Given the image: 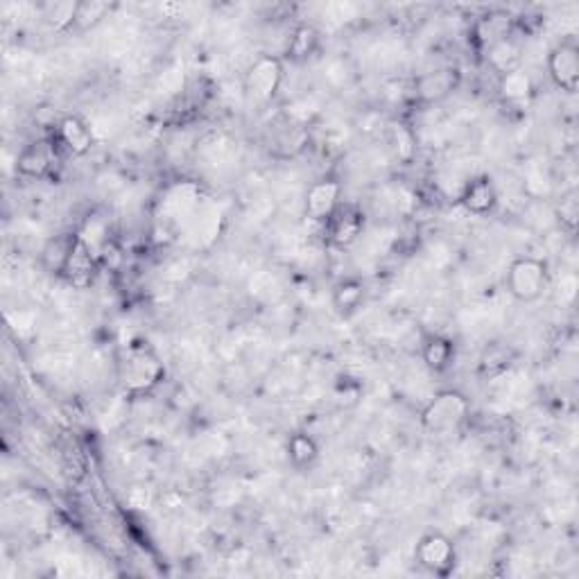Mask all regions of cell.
<instances>
[{
  "label": "cell",
  "mask_w": 579,
  "mask_h": 579,
  "mask_svg": "<svg viewBox=\"0 0 579 579\" xmlns=\"http://www.w3.org/2000/svg\"><path fill=\"white\" fill-rule=\"evenodd\" d=\"M367 285L358 276H347V279L337 281L331 295V304L340 315H351L365 304Z\"/></svg>",
  "instance_id": "13"
},
{
  "label": "cell",
  "mask_w": 579,
  "mask_h": 579,
  "mask_svg": "<svg viewBox=\"0 0 579 579\" xmlns=\"http://www.w3.org/2000/svg\"><path fill=\"white\" fill-rule=\"evenodd\" d=\"M414 559L423 570L444 577L455 568V543L442 532H428L423 534L417 548H414Z\"/></svg>",
  "instance_id": "6"
},
{
  "label": "cell",
  "mask_w": 579,
  "mask_h": 579,
  "mask_svg": "<svg viewBox=\"0 0 579 579\" xmlns=\"http://www.w3.org/2000/svg\"><path fill=\"white\" fill-rule=\"evenodd\" d=\"M285 451H288V460L295 469H308V466H313L319 460V444L308 432H295V435H290Z\"/></svg>",
  "instance_id": "17"
},
{
  "label": "cell",
  "mask_w": 579,
  "mask_h": 579,
  "mask_svg": "<svg viewBox=\"0 0 579 579\" xmlns=\"http://www.w3.org/2000/svg\"><path fill=\"white\" fill-rule=\"evenodd\" d=\"M342 204V184L333 177H322L308 186L304 215L310 222L324 224Z\"/></svg>",
  "instance_id": "7"
},
{
  "label": "cell",
  "mask_w": 579,
  "mask_h": 579,
  "mask_svg": "<svg viewBox=\"0 0 579 579\" xmlns=\"http://www.w3.org/2000/svg\"><path fill=\"white\" fill-rule=\"evenodd\" d=\"M324 236L333 247H351L365 231V213L353 204H340L324 224Z\"/></svg>",
  "instance_id": "8"
},
{
  "label": "cell",
  "mask_w": 579,
  "mask_h": 579,
  "mask_svg": "<svg viewBox=\"0 0 579 579\" xmlns=\"http://www.w3.org/2000/svg\"><path fill=\"white\" fill-rule=\"evenodd\" d=\"M548 75L559 91L575 95L579 89V43L561 39L548 55Z\"/></svg>",
  "instance_id": "5"
},
{
  "label": "cell",
  "mask_w": 579,
  "mask_h": 579,
  "mask_svg": "<svg viewBox=\"0 0 579 579\" xmlns=\"http://www.w3.org/2000/svg\"><path fill=\"white\" fill-rule=\"evenodd\" d=\"M518 55L521 53H518V48L514 46L512 41L500 39L496 43H491L489 62L500 75H503V73H509V71H514V68H518V62H521V57Z\"/></svg>",
  "instance_id": "22"
},
{
  "label": "cell",
  "mask_w": 579,
  "mask_h": 579,
  "mask_svg": "<svg viewBox=\"0 0 579 579\" xmlns=\"http://www.w3.org/2000/svg\"><path fill=\"white\" fill-rule=\"evenodd\" d=\"M53 138L57 148L62 150V154H68V157H84V154L91 152L95 143L91 125L82 116L75 114L59 120Z\"/></svg>",
  "instance_id": "10"
},
{
  "label": "cell",
  "mask_w": 579,
  "mask_h": 579,
  "mask_svg": "<svg viewBox=\"0 0 579 579\" xmlns=\"http://www.w3.org/2000/svg\"><path fill=\"white\" fill-rule=\"evenodd\" d=\"M498 89H500V95H503L507 102H523L532 95L534 84H532L530 73H527L525 68L518 66V68H514V71L500 75Z\"/></svg>",
  "instance_id": "18"
},
{
  "label": "cell",
  "mask_w": 579,
  "mask_h": 579,
  "mask_svg": "<svg viewBox=\"0 0 579 579\" xmlns=\"http://www.w3.org/2000/svg\"><path fill=\"white\" fill-rule=\"evenodd\" d=\"M75 0H59V3H48L41 7V19L55 32H66L75 28V16H77Z\"/></svg>",
  "instance_id": "19"
},
{
  "label": "cell",
  "mask_w": 579,
  "mask_h": 579,
  "mask_svg": "<svg viewBox=\"0 0 579 579\" xmlns=\"http://www.w3.org/2000/svg\"><path fill=\"white\" fill-rule=\"evenodd\" d=\"M455 86V77L451 71H437V73H428L417 80V95L423 100H439L444 98L453 91Z\"/></svg>",
  "instance_id": "20"
},
{
  "label": "cell",
  "mask_w": 579,
  "mask_h": 579,
  "mask_svg": "<svg viewBox=\"0 0 579 579\" xmlns=\"http://www.w3.org/2000/svg\"><path fill=\"white\" fill-rule=\"evenodd\" d=\"M460 204L466 213L478 215V218L489 215L498 204L496 184L489 177H475L466 181L460 193Z\"/></svg>",
  "instance_id": "12"
},
{
  "label": "cell",
  "mask_w": 579,
  "mask_h": 579,
  "mask_svg": "<svg viewBox=\"0 0 579 579\" xmlns=\"http://www.w3.org/2000/svg\"><path fill=\"white\" fill-rule=\"evenodd\" d=\"M505 281L509 295L516 301H521V304H534V301H539L543 292L548 290V265L543 263L541 258L521 256L509 265Z\"/></svg>",
  "instance_id": "2"
},
{
  "label": "cell",
  "mask_w": 579,
  "mask_h": 579,
  "mask_svg": "<svg viewBox=\"0 0 579 579\" xmlns=\"http://www.w3.org/2000/svg\"><path fill=\"white\" fill-rule=\"evenodd\" d=\"M59 157H62V150L57 148L55 138H41V141L25 145L21 150L19 159H16V170L23 177L43 179L53 172Z\"/></svg>",
  "instance_id": "9"
},
{
  "label": "cell",
  "mask_w": 579,
  "mask_h": 579,
  "mask_svg": "<svg viewBox=\"0 0 579 579\" xmlns=\"http://www.w3.org/2000/svg\"><path fill=\"white\" fill-rule=\"evenodd\" d=\"M111 12L109 3H102V0H82L77 5V16H75V28L73 30H93L95 25H100L107 19V14Z\"/></svg>",
  "instance_id": "21"
},
{
  "label": "cell",
  "mask_w": 579,
  "mask_h": 579,
  "mask_svg": "<svg viewBox=\"0 0 579 579\" xmlns=\"http://www.w3.org/2000/svg\"><path fill=\"white\" fill-rule=\"evenodd\" d=\"M283 62L274 55H263L252 62L245 73V91L256 102H270L276 98L283 84Z\"/></svg>",
  "instance_id": "4"
},
{
  "label": "cell",
  "mask_w": 579,
  "mask_h": 579,
  "mask_svg": "<svg viewBox=\"0 0 579 579\" xmlns=\"http://www.w3.org/2000/svg\"><path fill=\"white\" fill-rule=\"evenodd\" d=\"M453 358H455V344L453 340H448L446 335L435 333L423 340L421 360L430 371H435V374H439V371H446L453 365Z\"/></svg>",
  "instance_id": "14"
},
{
  "label": "cell",
  "mask_w": 579,
  "mask_h": 579,
  "mask_svg": "<svg viewBox=\"0 0 579 579\" xmlns=\"http://www.w3.org/2000/svg\"><path fill=\"white\" fill-rule=\"evenodd\" d=\"M163 376H166V365L148 342L132 344L118 367L120 385L127 394L134 396L150 394L154 387L161 385Z\"/></svg>",
  "instance_id": "1"
},
{
  "label": "cell",
  "mask_w": 579,
  "mask_h": 579,
  "mask_svg": "<svg viewBox=\"0 0 579 579\" xmlns=\"http://www.w3.org/2000/svg\"><path fill=\"white\" fill-rule=\"evenodd\" d=\"M469 410V399H466L462 392L444 390L439 392L435 399H430L426 408L421 410V426L428 432L442 435V432L460 428L466 417H469Z\"/></svg>",
  "instance_id": "3"
},
{
  "label": "cell",
  "mask_w": 579,
  "mask_h": 579,
  "mask_svg": "<svg viewBox=\"0 0 579 579\" xmlns=\"http://www.w3.org/2000/svg\"><path fill=\"white\" fill-rule=\"evenodd\" d=\"M64 279L77 290L91 288L95 276H98V258H95L93 247L86 243V238L77 233L75 245L68 256V263L64 267Z\"/></svg>",
  "instance_id": "11"
},
{
  "label": "cell",
  "mask_w": 579,
  "mask_h": 579,
  "mask_svg": "<svg viewBox=\"0 0 579 579\" xmlns=\"http://www.w3.org/2000/svg\"><path fill=\"white\" fill-rule=\"evenodd\" d=\"M75 238H77V233H62V236L50 238L48 245L43 247L41 263L50 274H57V276L64 274V267L68 263V256H71Z\"/></svg>",
  "instance_id": "16"
},
{
  "label": "cell",
  "mask_w": 579,
  "mask_h": 579,
  "mask_svg": "<svg viewBox=\"0 0 579 579\" xmlns=\"http://www.w3.org/2000/svg\"><path fill=\"white\" fill-rule=\"evenodd\" d=\"M319 41H322V34L310 23H301L292 30L288 39V48H285V55H288L292 62H306L308 57H313L319 48Z\"/></svg>",
  "instance_id": "15"
}]
</instances>
